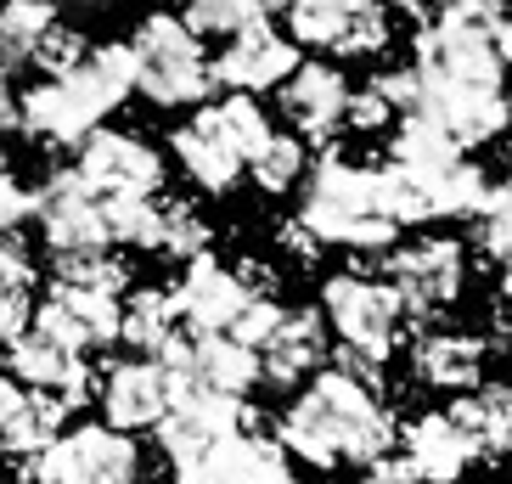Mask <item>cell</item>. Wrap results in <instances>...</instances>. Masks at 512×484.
<instances>
[{
    "instance_id": "1",
    "label": "cell",
    "mask_w": 512,
    "mask_h": 484,
    "mask_svg": "<svg viewBox=\"0 0 512 484\" xmlns=\"http://www.w3.org/2000/svg\"><path fill=\"white\" fill-rule=\"evenodd\" d=\"M417 107L428 124H439L456 147H484L490 136L507 130V12L501 6H479V0H451L434 12H417Z\"/></svg>"
},
{
    "instance_id": "2",
    "label": "cell",
    "mask_w": 512,
    "mask_h": 484,
    "mask_svg": "<svg viewBox=\"0 0 512 484\" xmlns=\"http://www.w3.org/2000/svg\"><path fill=\"white\" fill-rule=\"evenodd\" d=\"M276 451L299 456L310 468H377L389 462L400 423L377 406V394H366L361 383L338 378V372H321L310 378V389L282 411V428H276Z\"/></svg>"
},
{
    "instance_id": "3",
    "label": "cell",
    "mask_w": 512,
    "mask_h": 484,
    "mask_svg": "<svg viewBox=\"0 0 512 484\" xmlns=\"http://www.w3.org/2000/svg\"><path fill=\"white\" fill-rule=\"evenodd\" d=\"M130 91H136V57L124 40H107L85 51V62L62 79H40L34 91L17 96V124L46 147H79Z\"/></svg>"
},
{
    "instance_id": "4",
    "label": "cell",
    "mask_w": 512,
    "mask_h": 484,
    "mask_svg": "<svg viewBox=\"0 0 512 484\" xmlns=\"http://www.w3.org/2000/svg\"><path fill=\"white\" fill-rule=\"evenodd\" d=\"M299 226L310 231V242H338V248H355V254H383L394 242V226L377 214V192H372V169L349 164L344 152H327L316 169H310V186H304L299 203Z\"/></svg>"
},
{
    "instance_id": "5",
    "label": "cell",
    "mask_w": 512,
    "mask_h": 484,
    "mask_svg": "<svg viewBox=\"0 0 512 484\" xmlns=\"http://www.w3.org/2000/svg\"><path fill=\"white\" fill-rule=\"evenodd\" d=\"M136 57V91L158 107H197L209 102L214 79L203 40L181 29V17H147L136 29V40H124Z\"/></svg>"
},
{
    "instance_id": "6",
    "label": "cell",
    "mask_w": 512,
    "mask_h": 484,
    "mask_svg": "<svg viewBox=\"0 0 512 484\" xmlns=\"http://www.w3.org/2000/svg\"><path fill=\"white\" fill-rule=\"evenodd\" d=\"M377 282L400 299L406 310V327L439 316L445 304H456L467 282V248L456 237H417V242H400L389 254L377 259Z\"/></svg>"
},
{
    "instance_id": "7",
    "label": "cell",
    "mask_w": 512,
    "mask_h": 484,
    "mask_svg": "<svg viewBox=\"0 0 512 484\" xmlns=\"http://www.w3.org/2000/svg\"><path fill=\"white\" fill-rule=\"evenodd\" d=\"M321 327H332L338 344L361 349L372 361H389L394 349H400V338L411 333L400 299L377 276H361V271L332 276L327 288H321Z\"/></svg>"
},
{
    "instance_id": "8",
    "label": "cell",
    "mask_w": 512,
    "mask_h": 484,
    "mask_svg": "<svg viewBox=\"0 0 512 484\" xmlns=\"http://www.w3.org/2000/svg\"><path fill=\"white\" fill-rule=\"evenodd\" d=\"M136 479H141L136 439L113 434L102 423L68 428L34 462L17 468V484H136Z\"/></svg>"
},
{
    "instance_id": "9",
    "label": "cell",
    "mask_w": 512,
    "mask_h": 484,
    "mask_svg": "<svg viewBox=\"0 0 512 484\" xmlns=\"http://www.w3.org/2000/svg\"><path fill=\"white\" fill-rule=\"evenodd\" d=\"M68 175L96 203H107V197H158V186H164V158H158L152 141L130 136V130H91V136L79 141V158Z\"/></svg>"
},
{
    "instance_id": "10",
    "label": "cell",
    "mask_w": 512,
    "mask_h": 484,
    "mask_svg": "<svg viewBox=\"0 0 512 484\" xmlns=\"http://www.w3.org/2000/svg\"><path fill=\"white\" fill-rule=\"evenodd\" d=\"M242 428H259L254 411L242 406V400H226V394H181L152 434H158V451L175 468H192L197 456H209L220 439L242 434Z\"/></svg>"
},
{
    "instance_id": "11",
    "label": "cell",
    "mask_w": 512,
    "mask_h": 484,
    "mask_svg": "<svg viewBox=\"0 0 512 484\" xmlns=\"http://www.w3.org/2000/svg\"><path fill=\"white\" fill-rule=\"evenodd\" d=\"M6 378H12L17 389H29V394H51L62 411L85 406L91 389H96L91 361H85L79 349H68L62 338L40 333V327H29L23 338H12V372H6Z\"/></svg>"
},
{
    "instance_id": "12",
    "label": "cell",
    "mask_w": 512,
    "mask_h": 484,
    "mask_svg": "<svg viewBox=\"0 0 512 484\" xmlns=\"http://www.w3.org/2000/svg\"><path fill=\"white\" fill-rule=\"evenodd\" d=\"M29 214H40L51 259H74V254H107V226H102V203L85 186L57 169L46 181V192L29 197Z\"/></svg>"
},
{
    "instance_id": "13",
    "label": "cell",
    "mask_w": 512,
    "mask_h": 484,
    "mask_svg": "<svg viewBox=\"0 0 512 484\" xmlns=\"http://www.w3.org/2000/svg\"><path fill=\"white\" fill-rule=\"evenodd\" d=\"M169 304H175V321H186V333L226 338L231 321H237L242 304H248V293H242V282L231 276V265H220L214 254H197V259H186L181 282L169 288Z\"/></svg>"
},
{
    "instance_id": "14",
    "label": "cell",
    "mask_w": 512,
    "mask_h": 484,
    "mask_svg": "<svg viewBox=\"0 0 512 484\" xmlns=\"http://www.w3.org/2000/svg\"><path fill=\"white\" fill-rule=\"evenodd\" d=\"M293 68H299V46H293L287 34H276L271 23H259V29H242L237 40L209 62V79L226 85L231 96H259V91L287 85Z\"/></svg>"
},
{
    "instance_id": "15",
    "label": "cell",
    "mask_w": 512,
    "mask_h": 484,
    "mask_svg": "<svg viewBox=\"0 0 512 484\" xmlns=\"http://www.w3.org/2000/svg\"><path fill=\"white\" fill-rule=\"evenodd\" d=\"M96 400H102V411H107L102 428H113V434L130 439L136 428H158L169 417V406H175V383L164 378V366L158 361H119L102 378Z\"/></svg>"
},
{
    "instance_id": "16",
    "label": "cell",
    "mask_w": 512,
    "mask_h": 484,
    "mask_svg": "<svg viewBox=\"0 0 512 484\" xmlns=\"http://www.w3.org/2000/svg\"><path fill=\"white\" fill-rule=\"evenodd\" d=\"M40 333L62 338L68 349H79L91 361V349L113 344L119 338V299H102V293H85V288H68V282H51L46 299L34 304V321Z\"/></svg>"
},
{
    "instance_id": "17",
    "label": "cell",
    "mask_w": 512,
    "mask_h": 484,
    "mask_svg": "<svg viewBox=\"0 0 512 484\" xmlns=\"http://www.w3.org/2000/svg\"><path fill=\"white\" fill-rule=\"evenodd\" d=\"M175 484H293V468L276 439H265V428H242L209 456H197L192 468H175Z\"/></svg>"
},
{
    "instance_id": "18",
    "label": "cell",
    "mask_w": 512,
    "mask_h": 484,
    "mask_svg": "<svg viewBox=\"0 0 512 484\" xmlns=\"http://www.w3.org/2000/svg\"><path fill=\"white\" fill-rule=\"evenodd\" d=\"M344 102H349V79L332 62H299L282 85V113H287V124H293L299 141L310 136L327 147L344 130Z\"/></svg>"
},
{
    "instance_id": "19",
    "label": "cell",
    "mask_w": 512,
    "mask_h": 484,
    "mask_svg": "<svg viewBox=\"0 0 512 484\" xmlns=\"http://www.w3.org/2000/svg\"><path fill=\"white\" fill-rule=\"evenodd\" d=\"M400 445V462L411 468V479L417 484H456L473 462H479V451H473V439L456 428L451 411H422L417 423H406V434L394 439Z\"/></svg>"
},
{
    "instance_id": "20",
    "label": "cell",
    "mask_w": 512,
    "mask_h": 484,
    "mask_svg": "<svg viewBox=\"0 0 512 484\" xmlns=\"http://www.w3.org/2000/svg\"><path fill=\"white\" fill-rule=\"evenodd\" d=\"M175 158H181V169L203 186V192H231V186L242 181V152H237V141L226 136L214 102H203L192 119L175 130Z\"/></svg>"
},
{
    "instance_id": "21",
    "label": "cell",
    "mask_w": 512,
    "mask_h": 484,
    "mask_svg": "<svg viewBox=\"0 0 512 484\" xmlns=\"http://www.w3.org/2000/svg\"><path fill=\"white\" fill-rule=\"evenodd\" d=\"M327 349L332 344H327V327H321L316 310H282L271 338L254 349V361H259V378L293 389V383H304L321 361H327Z\"/></svg>"
},
{
    "instance_id": "22",
    "label": "cell",
    "mask_w": 512,
    "mask_h": 484,
    "mask_svg": "<svg viewBox=\"0 0 512 484\" xmlns=\"http://www.w3.org/2000/svg\"><path fill=\"white\" fill-rule=\"evenodd\" d=\"M411 372L428 389L462 394L484 383V344L473 333H422L411 344Z\"/></svg>"
},
{
    "instance_id": "23",
    "label": "cell",
    "mask_w": 512,
    "mask_h": 484,
    "mask_svg": "<svg viewBox=\"0 0 512 484\" xmlns=\"http://www.w3.org/2000/svg\"><path fill=\"white\" fill-rule=\"evenodd\" d=\"M34 282H40V271H34V254L29 242L17 237H0V344H12V338L29 333L34 321Z\"/></svg>"
},
{
    "instance_id": "24",
    "label": "cell",
    "mask_w": 512,
    "mask_h": 484,
    "mask_svg": "<svg viewBox=\"0 0 512 484\" xmlns=\"http://www.w3.org/2000/svg\"><path fill=\"white\" fill-rule=\"evenodd\" d=\"M456 428L473 439L479 456H507V439H512V400H507V383H479L473 394H462L451 406Z\"/></svg>"
},
{
    "instance_id": "25",
    "label": "cell",
    "mask_w": 512,
    "mask_h": 484,
    "mask_svg": "<svg viewBox=\"0 0 512 484\" xmlns=\"http://www.w3.org/2000/svg\"><path fill=\"white\" fill-rule=\"evenodd\" d=\"M175 333H181V321H175V304H169L164 288H141L130 299H119V338L130 349H147V361Z\"/></svg>"
},
{
    "instance_id": "26",
    "label": "cell",
    "mask_w": 512,
    "mask_h": 484,
    "mask_svg": "<svg viewBox=\"0 0 512 484\" xmlns=\"http://www.w3.org/2000/svg\"><path fill=\"white\" fill-rule=\"evenodd\" d=\"M62 417H68V411H62L51 394H29V389H23V406L12 411V423H6V434H0V456L34 462V456L62 434Z\"/></svg>"
},
{
    "instance_id": "27",
    "label": "cell",
    "mask_w": 512,
    "mask_h": 484,
    "mask_svg": "<svg viewBox=\"0 0 512 484\" xmlns=\"http://www.w3.org/2000/svg\"><path fill=\"white\" fill-rule=\"evenodd\" d=\"M203 248H209V226H203L197 203H186V197H158L152 203V248L147 254L197 259Z\"/></svg>"
},
{
    "instance_id": "28",
    "label": "cell",
    "mask_w": 512,
    "mask_h": 484,
    "mask_svg": "<svg viewBox=\"0 0 512 484\" xmlns=\"http://www.w3.org/2000/svg\"><path fill=\"white\" fill-rule=\"evenodd\" d=\"M57 23V6L46 0H12L0 6V74H12L17 62H29V51L40 46V34Z\"/></svg>"
},
{
    "instance_id": "29",
    "label": "cell",
    "mask_w": 512,
    "mask_h": 484,
    "mask_svg": "<svg viewBox=\"0 0 512 484\" xmlns=\"http://www.w3.org/2000/svg\"><path fill=\"white\" fill-rule=\"evenodd\" d=\"M304 169H310V158H304V141L287 136V130H271L265 136V147L248 158V175H254L259 192H293V186L304 181Z\"/></svg>"
},
{
    "instance_id": "30",
    "label": "cell",
    "mask_w": 512,
    "mask_h": 484,
    "mask_svg": "<svg viewBox=\"0 0 512 484\" xmlns=\"http://www.w3.org/2000/svg\"><path fill=\"white\" fill-rule=\"evenodd\" d=\"M271 17H276V6H259V0H203V6H186L181 12V29L192 40H203V34H231L237 40L242 29H259Z\"/></svg>"
},
{
    "instance_id": "31",
    "label": "cell",
    "mask_w": 512,
    "mask_h": 484,
    "mask_svg": "<svg viewBox=\"0 0 512 484\" xmlns=\"http://www.w3.org/2000/svg\"><path fill=\"white\" fill-rule=\"evenodd\" d=\"M394 40V17L389 6H372V0H349L344 6V29H338V46L332 57H377V51Z\"/></svg>"
},
{
    "instance_id": "32",
    "label": "cell",
    "mask_w": 512,
    "mask_h": 484,
    "mask_svg": "<svg viewBox=\"0 0 512 484\" xmlns=\"http://www.w3.org/2000/svg\"><path fill=\"white\" fill-rule=\"evenodd\" d=\"M344 6L349 0H299L287 6V40L293 46H310V51H332L338 46V29H344Z\"/></svg>"
},
{
    "instance_id": "33",
    "label": "cell",
    "mask_w": 512,
    "mask_h": 484,
    "mask_svg": "<svg viewBox=\"0 0 512 484\" xmlns=\"http://www.w3.org/2000/svg\"><path fill=\"white\" fill-rule=\"evenodd\" d=\"M473 242H479V254L507 271V254H512V192L507 186H490L484 203L473 209Z\"/></svg>"
},
{
    "instance_id": "34",
    "label": "cell",
    "mask_w": 512,
    "mask_h": 484,
    "mask_svg": "<svg viewBox=\"0 0 512 484\" xmlns=\"http://www.w3.org/2000/svg\"><path fill=\"white\" fill-rule=\"evenodd\" d=\"M57 282L85 288V293H102V299H124L130 271H124L113 254H74V259H57Z\"/></svg>"
},
{
    "instance_id": "35",
    "label": "cell",
    "mask_w": 512,
    "mask_h": 484,
    "mask_svg": "<svg viewBox=\"0 0 512 484\" xmlns=\"http://www.w3.org/2000/svg\"><path fill=\"white\" fill-rule=\"evenodd\" d=\"M214 113H220L226 136L237 141V152H242V169H248V158H254V152L265 147V136H271V124H265V107H259L254 96H226V102H214Z\"/></svg>"
},
{
    "instance_id": "36",
    "label": "cell",
    "mask_w": 512,
    "mask_h": 484,
    "mask_svg": "<svg viewBox=\"0 0 512 484\" xmlns=\"http://www.w3.org/2000/svg\"><path fill=\"white\" fill-rule=\"evenodd\" d=\"M85 51H91V46H85V34H79V29H68V23H51V29L40 34V46L29 51V62H34L46 79H62L68 68H79V62H85Z\"/></svg>"
},
{
    "instance_id": "37",
    "label": "cell",
    "mask_w": 512,
    "mask_h": 484,
    "mask_svg": "<svg viewBox=\"0 0 512 484\" xmlns=\"http://www.w3.org/2000/svg\"><path fill=\"white\" fill-rule=\"evenodd\" d=\"M400 119L383 96L372 91V85H361V91H349L344 102V130H355V136H377V130H389V124Z\"/></svg>"
},
{
    "instance_id": "38",
    "label": "cell",
    "mask_w": 512,
    "mask_h": 484,
    "mask_svg": "<svg viewBox=\"0 0 512 484\" xmlns=\"http://www.w3.org/2000/svg\"><path fill=\"white\" fill-rule=\"evenodd\" d=\"M276 321H282V304H276V299H248V304H242V316L231 321V333H226V338L254 355V349L265 344V338H271Z\"/></svg>"
},
{
    "instance_id": "39",
    "label": "cell",
    "mask_w": 512,
    "mask_h": 484,
    "mask_svg": "<svg viewBox=\"0 0 512 484\" xmlns=\"http://www.w3.org/2000/svg\"><path fill=\"white\" fill-rule=\"evenodd\" d=\"M23 214H29V192L12 181V164L0 158V237H12L23 226Z\"/></svg>"
},
{
    "instance_id": "40",
    "label": "cell",
    "mask_w": 512,
    "mask_h": 484,
    "mask_svg": "<svg viewBox=\"0 0 512 484\" xmlns=\"http://www.w3.org/2000/svg\"><path fill=\"white\" fill-rule=\"evenodd\" d=\"M282 248H293L304 265H316V242H310V231H304L299 220H287V226H282Z\"/></svg>"
},
{
    "instance_id": "41",
    "label": "cell",
    "mask_w": 512,
    "mask_h": 484,
    "mask_svg": "<svg viewBox=\"0 0 512 484\" xmlns=\"http://www.w3.org/2000/svg\"><path fill=\"white\" fill-rule=\"evenodd\" d=\"M23 406V389H17L6 372H0V434H6V423H12V411Z\"/></svg>"
},
{
    "instance_id": "42",
    "label": "cell",
    "mask_w": 512,
    "mask_h": 484,
    "mask_svg": "<svg viewBox=\"0 0 512 484\" xmlns=\"http://www.w3.org/2000/svg\"><path fill=\"white\" fill-rule=\"evenodd\" d=\"M17 124V91H12V79L0 74V130H12Z\"/></svg>"
},
{
    "instance_id": "43",
    "label": "cell",
    "mask_w": 512,
    "mask_h": 484,
    "mask_svg": "<svg viewBox=\"0 0 512 484\" xmlns=\"http://www.w3.org/2000/svg\"><path fill=\"white\" fill-rule=\"evenodd\" d=\"M0 484H6V479H0Z\"/></svg>"
}]
</instances>
